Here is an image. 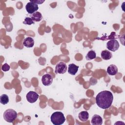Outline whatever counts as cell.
<instances>
[{
	"label": "cell",
	"mask_w": 125,
	"mask_h": 125,
	"mask_svg": "<svg viewBox=\"0 0 125 125\" xmlns=\"http://www.w3.org/2000/svg\"><path fill=\"white\" fill-rule=\"evenodd\" d=\"M9 97L6 94H2L0 97V103L2 104H6L9 102Z\"/></svg>",
	"instance_id": "17"
},
{
	"label": "cell",
	"mask_w": 125,
	"mask_h": 125,
	"mask_svg": "<svg viewBox=\"0 0 125 125\" xmlns=\"http://www.w3.org/2000/svg\"><path fill=\"white\" fill-rule=\"evenodd\" d=\"M120 45L117 40L113 39L109 41L106 43V47L109 50L113 52L117 51L119 48Z\"/></svg>",
	"instance_id": "4"
},
{
	"label": "cell",
	"mask_w": 125,
	"mask_h": 125,
	"mask_svg": "<svg viewBox=\"0 0 125 125\" xmlns=\"http://www.w3.org/2000/svg\"><path fill=\"white\" fill-rule=\"evenodd\" d=\"M101 58L104 60H110L112 57V54L109 51L107 50H104L102 51L101 53Z\"/></svg>",
	"instance_id": "14"
},
{
	"label": "cell",
	"mask_w": 125,
	"mask_h": 125,
	"mask_svg": "<svg viewBox=\"0 0 125 125\" xmlns=\"http://www.w3.org/2000/svg\"><path fill=\"white\" fill-rule=\"evenodd\" d=\"M10 68V65L6 63L3 64L1 67V70L4 72H6V71H9Z\"/></svg>",
	"instance_id": "19"
},
{
	"label": "cell",
	"mask_w": 125,
	"mask_h": 125,
	"mask_svg": "<svg viewBox=\"0 0 125 125\" xmlns=\"http://www.w3.org/2000/svg\"><path fill=\"white\" fill-rule=\"evenodd\" d=\"M25 9L28 13L32 14L37 12L39 9V7L38 4L29 1L25 5Z\"/></svg>",
	"instance_id": "7"
},
{
	"label": "cell",
	"mask_w": 125,
	"mask_h": 125,
	"mask_svg": "<svg viewBox=\"0 0 125 125\" xmlns=\"http://www.w3.org/2000/svg\"><path fill=\"white\" fill-rule=\"evenodd\" d=\"M26 98L27 102L31 104H33L37 101L39 98V95L35 91H30L26 94Z\"/></svg>",
	"instance_id": "6"
},
{
	"label": "cell",
	"mask_w": 125,
	"mask_h": 125,
	"mask_svg": "<svg viewBox=\"0 0 125 125\" xmlns=\"http://www.w3.org/2000/svg\"><path fill=\"white\" fill-rule=\"evenodd\" d=\"M23 45L26 47L31 48L34 45V40L32 37H26L23 40Z\"/></svg>",
	"instance_id": "10"
},
{
	"label": "cell",
	"mask_w": 125,
	"mask_h": 125,
	"mask_svg": "<svg viewBox=\"0 0 125 125\" xmlns=\"http://www.w3.org/2000/svg\"><path fill=\"white\" fill-rule=\"evenodd\" d=\"M35 21H33V20L30 17H26L25 18L24 21H23V23L27 25H31L34 24Z\"/></svg>",
	"instance_id": "18"
},
{
	"label": "cell",
	"mask_w": 125,
	"mask_h": 125,
	"mask_svg": "<svg viewBox=\"0 0 125 125\" xmlns=\"http://www.w3.org/2000/svg\"><path fill=\"white\" fill-rule=\"evenodd\" d=\"M51 122L53 125H61L65 121L64 114L60 111H56L52 113L50 117Z\"/></svg>",
	"instance_id": "2"
},
{
	"label": "cell",
	"mask_w": 125,
	"mask_h": 125,
	"mask_svg": "<svg viewBox=\"0 0 125 125\" xmlns=\"http://www.w3.org/2000/svg\"><path fill=\"white\" fill-rule=\"evenodd\" d=\"M30 2H33L34 3L37 4H41L43 2H44V0H30Z\"/></svg>",
	"instance_id": "20"
},
{
	"label": "cell",
	"mask_w": 125,
	"mask_h": 125,
	"mask_svg": "<svg viewBox=\"0 0 125 125\" xmlns=\"http://www.w3.org/2000/svg\"><path fill=\"white\" fill-rule=\"evenodd\" d=\"M91 122L93 125H101L103 124V118L99 115L95 114L92 116Z\"/></svg>",
	"instance_id": "9"
},
{
	"label": "cell",
	"mask_w": 125,
	"mask_h": 125,
	"mask_svg": "<svg viewBox=\"0 0 125 125\" xmlns=\"http://www.w3.org/2000/svg\"><path fill=\"white\" fill-rule=\"evenodd\" d=\"M42 83L45 86H49L51 85L53 82V77L49 74H44L42 78Z\"/></svg>",
	"instance_id": "8"
},
{
	"label": "cell",
	"mask_w": 125,
	"mask_h": 125,
	"mask_svg": "<svg viewBox=\"0 0 125 125\" xmlns=\"http://www.w3.org/2000/svg\"><path fill=\"white\" fill-rule=\"evenodd\" d=\"M96 57V53L94 50L89 51L86 54L85 56L86 60L87 61L92 60Z\"/></svg>",
	"instance_id": "16"
},
{
	"label": "cell",
	"mask_w": 125,
	"mask_h": 125,
	"mask_svg": "<svg viewBox=\"0 0 125 125\" xmlns=\"http://www.w3.org/2000/svg\"><path fill=\"white\" fill-rule=\"evenodd\" d=\"M17 112L12 109L6 110L3 113V118L5 121L8 123H12L17 117Z\"/></svg>",
	"instance_id": "3"
},
{
	"label": "cell",
	"mask_w": 125,
	"mask_h": 125,
	"mask_svg": "<svg viewBox=\"0 0 125 125\" xmlns=\"http://www.w3.org/2000/svg\"><path fill=\"white\" fill-rule=\"evenodd\" d=\"M79 66L74 63H70L68 65V72L71 75H75L78 72Z\"/></svg>",
	"instance_id": "12"
},
{
	"label": "cell",
	"mask_w": 125,
	"mask_h": 125,
	"mask_svg": "<svg viewBox=\"0 0 125 125\" xmlns=\"http://www.w3.org/2000/svg\"><path fill=\"white\" fill-rule=\"evenodd\" d=\"M67 66L65 62H61L57 63L55 67V72L56 74H64L66 72Z\"/></svg>",
	"instance_id": "5"
},
{
	"label": "cell",
	"mask_w": 125,
	"mask_h": 125,
	"mask_svg": "<svg viewBox=\"0 0 125 125\" xmlns=\"http://www.w3.org/2000/svg\"><path fill=\"white\" fill-rule=\"evenodd\" d=\"M95 100L97 105L100 108L106 109L111 106L113 100V96L109 91H102L97 95Z\"/></svg>",
	"instance_id": "1"
},
{
	"label": "cell",
	"mask_w": 125,
	"mask_h": 125,
	"mask_svg": "<svg viewBox=\"0 0 125 125\" xmlns=\"http://www.w3.org/2000/svg\"><path fill=\"white\" fill-rule=\"evenodd\" d=\"M30 18H31L34 21H40L42 19V16L40 12H36L32 14H30Z\"/></svg>",
	"instance_id": "13"
},
{
	"label": "cell",
	"mask_w": 125,
	"mask_h": 125,
	"mask_svg": "<svg viewBox=\"0 0 125 125\" xmlns=\"http://www.w3.org/2000/svg\"><path fill=\"white\" fill-rule=\"evenodd\" d=\"M107 73L111 76L115 75L118 73V68L115 64L109 65L107 68Z\"/></svg>",
	"instance_id": "11"
},
{
	"label": "cell",
	"mask_w": 125,
	"mask_h": 125,
	"mask_svg": "<svg viewBox=\"0 0 125 125\" xmlns=\"http://www.w3.org/2000/svg\"><path fill=\"white\" fill-rule=\"evenodd\" d=\"M78 117L80 121L82 122H86L89 118V114L86 111H83L79 113Z\"/></svg>",
	"instance_id": "15"
}]
</instances>
